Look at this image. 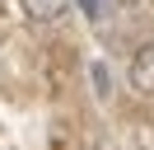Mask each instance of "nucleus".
Returning <instances> with one entry per match:
<instances>
[{
    "instance_id": "f257e3e1",
    "label": "nucleus",
    "mask_w": 154,
    "mask_h": 150,
    "mask_svg": "<svg viewBox=\"0 0 154 150\" xmlns=\"http://www.w3.org/2000/svg\"><path fill=\"white\" fill-rule=\"evenodd\" d=\"M131 89L154 99V42H140L131 56Z\"/></svg>"
},
{
    "instance_id": "f03ea898",
    "label": "nucleus",
    "mask_w": 154,
    "mask_h": 150,
    "mask_svg": "<svg viewBox=\"0 0 154 150\" xmlns=\"http://www.w3.org/2000/svg\"><path fill=\"white\" fill-rule=\"evenodd\" d=\"M66 9H70V0H23V14L33 24H56Z\"/></svg>"
},
{
    "instance_id": "7ed1b4c3",
    "label": "nucleus",
    "mask_w": 154,
    "mask_h": 150,
    "mask_svg": "<svg viewBox=\"0 0 154 150\" xmlns=\"http://www.w3.org/2000/svg\"><path fill=\"white\" fill-rule=\"evenodd\" d=\"M89 75H94V84H98V94H103V99H107V94H112V75H107V66H103V61H94V70H89Z\"/></svg>"
},
{
    "instance_id": "20e7f679",
    "label": "nucleus",
    "mask_w": 154,
    "mask_h": 150,
    "mask_svg": "<svg viewBox=\"0 0 154 150\" xmlns=\"http://www.w3.org/2000/svg\"><path fill=\"white\" fill-rule=\"evenodd\" d=\"M79 9H84L89 19H103V5H98V0H79Z\"/></svg>"
}]
</instances>
